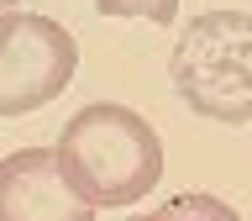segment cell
<instances>
[{"label": "cell", "instance_id": "1", "mask_svg": "<svg viewBox=\"0 0 252 221\" xmlns=\"http://www.w3.org/2000/svg\"><path fill=\"white\" fill-rule=\"evenodd\" d=\"M58 163L94 211H121L163 179V142L137 110L105 100V106H84L63 126Z\"/></svg>", "mask_w": 252, "mask_h": 221}, {"label": "cell", "instance_id": "2", "mask_svg": "<svg viewBox=\"0 0 252 221\" xmlns=\"http://www.w3.org/2000/svg\"><path fill=\"white\" fill-rule=\"evenodd\" d=\"M173 84L194 116L242 126L252 121V16L205 11L173 47Z\"/></svg>", "mask_w": 252, "mask_h": 221}, {"label": "cell", "instance_id": "3", "mask_svg": "<svg viewBox=\"0 0 252 221\" xmlns=\"http://www.w3.org/2000/svg\"><path fill=\"white\" fill-rule=\"evenodd\" d=\"M79 69V42L32 11L0 16V116H32L68 90Z\"/></svg>", "mask_w": 252, "mask_h": 221}, {"label": "cell", "instance_id": "4", "mask_svg": "<svg viewBox=\"0 0 252 221\" xmlns=\"http://www.w3.org/2000/svg\"><path fill=\"white\" fill-rule=\"evenodd\" d=\"M94 205L68 184L58 147H21L0 158V221H90Z\"/></svg>", "mask_w": 252, "mask_h": 221}, {"label": "cell", "instance_id": "5", "mask_svg": "<svg viewBox=\"0 0 252 221\" xmlns=\"http://www.w3.org/2000/svg\"><path fill=\"white\" fill-rule=\"evenodd\" d=\"M100 16H121V21H153V27H168L179 16V0H94Z\"/></svg>", "mask_w": 252, "mask_h": 221}, {"label": "cell", "instance_id": "6", "mask_svg": "<svg viewBox=\"0 0 252 221\" xmlns=\"http://www.w3.org/2000/svg\"><path fill=\"white\" fill-rule=\"evenodd\" d=\"M168 216H220V221H231L236 211L226 200H210V195H184V200H168L158 211V221H168Z\"/></svg>", "mask_w": 252, "mask_h": 221}, {"label": "cell", "instance_id": "7", "mask_svg": "<svg viewBox=\"0 0 252 221\" xmlns=\"http://www.w3.org/2000/svg\"><path fill=\"white\" fill-rule=\"evenodd\" d=\"M5 11H16V0H0V16H5Z\"/></svg>", "mask_w": 252, "mask_h": 221}]
</instances>
